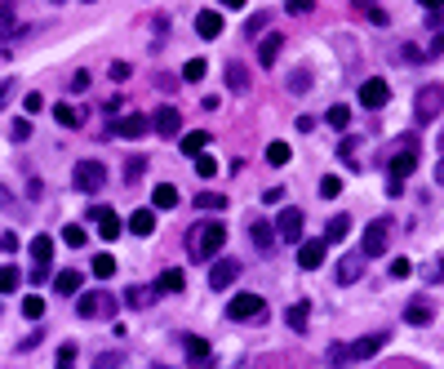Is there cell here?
<instances>
[{"label":"cell","mask_w":444,"mask_h":369,"mask_svg":"<svg viewBox=\"0 0 444 369\" xmlns=\"http://www.w3.org/2000/svg\"><path fill=\"white\" fill-rule=\"evenodd\" d=\"M222 241H227V227L218 223V218H209V223H195V227L187 231V254H191L195 263H209V258H218Z\"/></svg>","instance_id":"1"},{"label":"cell","mask_w":444,"mask_h":369,"mask_svg":"<svg viewBox=\"0 0 444 369\" xmlns=\"http://www.w3.org/2000/svg\"><path fill=\"white\" fill-rule=\"evenodd\" d=\"M382 343H387V334H365V338H355V343H347V347H329V365L369 360V356H377V351H382Z\"/></svg>","instance_id":"2"},{"label":"cell","mask_w":444,"mask_h":369,"mask_svg":"<svg viewBox=\"0 0 444 369\" xmlns=\"http://www.w3.org/2000/svg\"><path fill=\"white\" fill-rule=\"evenodd\" d=\"M440 111H444V85H440V80H431V85H422L418 98H414V121L418 125H431Z\"/></svg>","instance_id":"3"},{"label":"cell","mask_w":444,"mask_h":369,"mask_svg":"<svg viewBox=\"0 0 444 369\" xmlns=\"http://www.w3.org/2000/svg\"><path fill=\"white\" fill-rule=\"evenodd\" d=\"M227 316H232V321H249V325H258V321H267V303H262L258 294H236L232 303H227Z\"/></svg>","instance_id":"4"},{"label":"cell","mask_w":444,"mask_h":369,"mask_svg":"<svg viewBox=\"0 0 444 369\" xmlns=\"http://www.w3.org/2000/svg\"><path fill=\"white\" fill-rule=\"evenodd\" d=\"M76 312L85 316V321H111V316H116V298L103 294V290H98V294H85Z\"/></svg>","instance_id":"5"},{"label":"cell","mask_w":444,"mask_h":369,"mask_svg":"<svg viewBox=\"0 0 444 369\" xmlns=\"http://www.w3.org/2000/svg\"><path fill=\"white\" fill-rule=\"evenodd\" d=\"M72 182H76L80 192L98 196V192H103V182H107V170H103V165H93V160H80V165H76V174H72Z\"/></svg>","instance_id":"6"},{"label":"cell","mask_w":444,"mask_h":369,"mask_svg":"<svg viewBox=\"0 0 444 369\" xmlns=\"http://www.w3.org/2000/svg\"><path fill=\"white\" fill-rule=\"evenodd\" d=\"M387 223H382V218H373V223L365 227V245H360V254H365V258H377V254H382V249H387Z\"/></svg>","instance_id":"7"},{"label":"cell","mask_w":444,"mask_h":369,"mask_svg":"<svg viewBox=\"0 0 444 369\" xmlns=\"http://www.w3.org/2000/svg\"><path fill=\"white\" fill-rule=\"evenodd\" d=\"M275 236H280L285 245H298L302 241V209H285L280 223H275Z\"/></svg>","instance_id":"8"},{"label":"cell","mask_w":444,"mask_h":369,"mask_svg":"<svg viewBox=\"0 0 444 369\" xmlns=\"http://www.w3.org/2000/svg\"><path fill=\"white\" fill-rule=\"evenodd\" d=\"M89 218L98 223V236H103V241H116V236H120V218H116V209L93 205V209H89Z\"/></svg>","instance_id":"9"},{"label":"cell","mask_w":444,"mask_h":369,"mask_svg":"<svg viewBox=\"0 0 444 369\" xmlns=\"http://www.w3.org/2000/svg\"><path fill=\"white\" fill-rule=\"evenodd\" d=\"M387 98H391V89H387V80H365V85H360V103H365L369 111H377V107H387Z\"/></svg>","instance_id":"10"},{"label":"cell","mask_w":444,"mask_h":369,"mask_svg":"<svg viewBox=\"0 0 444 369\" xmlns=\"http://www.w3.org/2000/svg\"><path fill=\"white\" fill-rule=\"evenodd\" d=\"M152 125H156V133H160V138H173V133L183 129V116H178V107H169V103H164V107L152 116Z\"/></svg>","instance_id":"11"},{"label":"cell","mask_w":444,"mask_h":369,"mask_svg":"<svg viewBox=\"0 0 444 369\" xmlns=\"http://www.w3.org/2000/svg\"><path fill=\"white\" fill-rule=\"evenodd\" d=\"M236 276H240V263L236 258H218V263H213V272H209V285H213V290H227Z\"/></svg>","instance_id":"12"},{"label":"cell","mask_w":444,"mask_h":369,"mask_svg":"<svg viewBox=\"0 0 444 369\" xmlns=\"http://www.w3.org/2000/svg\"><path fill=\"white\" fill-rule=\"evenodd\" d=\"M324 236L320 241H307V245H298V267H302V272H311V267H320L324 263Z\"/></svg>","instance_id":"13"},{"label":"cell","mask_w":444,"mask_h":369,"mask_svg":"<svg viewBox=\"0 0 444 369\" xmlns=\"http://www.w3.org/2000/svg\"><path fill=\"white\" fill-rule=\"evenodd\" d=\"M111 129H116L120 138H142V133L152 129V121H147V116H138V111H134V116H120V121L111 125Z\"/></svg>","instance_id":"14"},{"label":"cell","mask_w":444,"mask_h":369,"mask_svg":"<svg viewBox=\"0 0 444 369\" xmlns=\"http://www.w3.org/2000/svg\"><path fill=\"white\" fill-rule=\"evenodd\" d=\"M195 31H200L205 40H218V36H222V13H218V9H205L200 18H195Z\"/></svg>","instance_id":"15"},{"label":"cell","mask_w":444,"mask_h":369,"mask_svg":"<svg viewBox=\"0 0 444 369\" xmlns=\"http://www.w3.org/2000/svg\"><path fill=\"white\" fill-rule=\"evenodd\" d=\"M404 321H409V325H431L436 312H431V303H426V298H414V303L404 307Z\"/></svg>","instance_id":"16"},{"label":"cell","mask_w":444,"mask_h":369,"mask_svg":"<svg viewBox=\"0 0 444 369\" xmlns=\"http://www.w3.org/2000/svg\"><path fill=\"white\" fill-rule=\"evenodd\" d=\"M280 49H285V36H280V31H271V36H262V45H258V62H267V67H271Z\"/></svg>","instance_id":"17"},{"label":"cell","mask_w":444,"mask_h":369,"mask_svg":"<svg viewBox=\"0 0 444 369\" xmlns=\"http://www.w3.org/2000/svg\"><path fill=\"white\" fill-rule=\"evenodd\" d=\"M351 236V214H334L324 227V241H347Z\"/></svg>","instance_id":"18"},{"label":"cell","mask_w":444,"mask_h":369,"mask_svg":"<svg viewBox=\"0 0 444 369\" xmlns=\"http://www.w3.org/2000/svg\"><path fill=\"white\" fill-rule=\"evenodd\" d=\"M54 121H58L62 129H80V125H85V111H80V107H67V103H58V107H54Z\"/></svg>","instance_id":"19"},{"label":"cell","mask_w":444,"mask_h":369,"mask_svg":"<svg viewBox=\"0 0 444 369\" xmlns=\"http://www.w3.org/2000/svg\"><path fill=\"white\" fill-rule=\"evenodd\" d=\"M129 231H134V236H152V231H156V214H152V209H134V218H129Z\"/></svg>","instance_id":"20"},{"label":"cell","mask_w":444,"mask_h":369,"mask_svg":"<svg viewBox=\"0 0 444 369\" xmlns=\"http://www.w3.org/2000/svg\"><path fill=\"white\" fill-rule=\"evenodd\" d=\"M360 263H365V254H347V258L338 263V280L342 285H355L360 280Z\"/></svg>","instance_id":"21"},{"label":"cell","mask_w":444,"mask_h":369,"mask_svg":"<svg viewBox=\"0 0 444 369\" xmlns=\"http://www.w3.org/2000/svg\"><path fill=\"white\" fill-rule=\"evenodd\" d=\"M125 303H129V307H152V303H156V290H152V285H129Z\"/></svg>","instance_id":"22"},{"label":"cell","mask_w":444,"mask_h":369,"mask_svg":"<svg viewBox=\"0 0 444 369\" xmlns=\"http://www.w3.org/2000/svg\"><path fill=\"white\" fill-rule=\"evenodd\" d=\"M209 147V129H191V133H183V152L187 156H200Z\"/></svg>","instance_id":"23"},{"label":"cell","mask_w":444,"mask_h":369,"mask_svg":"<svg viewBox=\"0 0 444 369\" xmlns=\"http://www.w3.org/2000/svg\"><path fill=\"white\" fill-rule=\"evenodd\" d=\"M18 9H13L9 5V0H5V5H0V36H18Z\"/></svg>","instance_id":"24"},{"label":"cell","mask_w":444,"mask_h":369,"mask_svg":"<svg viewBox=\"0 0 444 369\" xmlns=\"http://www.w3.org/2000/svg\"><path fill=\"white\" fill-rule=\"evenodd\" d=\"M152 205L156 209H173L178 205V187H173V182H160V187L152 192Z\"/></svg>","instance_id":"25"},{"label":"cell","mask_w":444,"mask_h":369,"mask_svg":"<svg viewBox=\"0 0 444 369\" xmlns=\"http://www.w3.org/2000/svg\"><path fill=\"white\" fill-rule=\"evenodd\" d=\"M227 89H232V94H244V89H249V72H244L240 62L227 67Z\"/></svg>","instance_id":"26"},{"label":"cell","mask_w":444,"mask_h":369,"mask_svg":"<svg viewBox=\"0 0 444 369\" xmlns=\"http://www.w3.org/2000/svg\"><path fill=\"white\" fill-rule=\"evenodd\" d=\"M178 290H183V272H173V267H169V272H160L156 294H178Z\"/></svg>","instance_id":"27"},{"label":"cell","mask_w":444,"mask_h":369,"mask_svg":"<svg viewBox=\"0 0 444 369\" xmlns=\"http://www.w3.org/2000/svg\"><path fill=\"white\" fill-rule=\"evenodd\" d=\"M80 280H85L80 272H67V267H62V276L54 280V290H58V294H80Z\"/></svg>","instance_id":"28"},{"label":"cell","mask_w":444,"mask_h":369,"mask_svg":"<svg viewBox=\"0 0 444 369\" xmlns=\"http://www.w3.org/2000/svg\"><path fill=\"white\" fill-rule=\"evenodd\" d=\"M285 321H289L293 334H307V303H293V307L285 312Z\"/></svg>","instance_id":"29"},{"label":"cell","mask_w":444,"mask_h":369,"mask_svg":"<svg viewBox=\"0 0 444 369\" xmlns=\"http://www.w3.org/2000/svg\"><path fill=\"white\" fill-rule=\"evenodd\" d=\"M351 5H355L360 13H369V23H373V27H387V9H377L373 0H351Z\"/></svg>","instance_id":"30"},{"label":"cell","mask_w":444,"mask_h":369,"mask_svg":"<svg viewBox=\"0 0 444 369\" xmlns=\"http://www.w3.org/2000/svg\"><path fill=\"white\" fill-rule=\"evenodd\" d=\"M191 160H195V165H191V170H195V174H200V178H213V174H218V160H213V156H209V147H205V152H200V156H191Z\"/></svg>","instance_id":"31"},{"label":"cell","mask_w":444,"mask_h":369,"mask_svg":"<svg viewBox=\"0 0 444 369\" xmlns=\"http://www.w3.org/2000/svg\"><path fill=\"white\" fill-rule=\"evenodd\" d=\"M49 258H54V241L36 236V241H31V263H49Z\"/></svg>","instance_id":"32"},{"label":"cell","mask_w":444,"mask_h":369,"mask_svg":"<svg viewBox=\"0 0 444 369\" xmlns=\"http://www.w3.org/2000/svg\"><path fill=\"white\" fill-rule=\"evenodd\" d=\"M93 276H98V280H111V276H116V258H111V254H98V258H93Z\"/></svg>","instance_id":"33"},{"label":"cell","mask_w":444,"mask_h":369,"mask_svg":"<svg viewBox=\"0 0 444 369\" xmlns=\"http://www.w3.org/2000/svg\"><path fill=\"white\" fill-rule=\"evenodd\" d=\"M23 285V276H18V267H0V294H13Z\"/></svg>","instance_id":"34"},{"label":"cell","mask_w":444,"mask_h":369,"mask_svg":"<svg viewBox=\"0 0 444 369\" xmlns=\"http://www.w3.org/2000/svg\"><path fill=\"white\" fill-rule=\"evenodd\" d=\"M254 245H258V249H262V254H267V249H271V245H275V231H271V227H267V223H254Z\"/></svg>","instance_id":"35"},{"label":"cell","mask_w":444,"mask_h":369,"mask_svg":"<svg viewBox=\"0 0 444 369\" xmlns=\"http://www.w3.org/2000/svg\"><path fill=\"white\" fill-rule=\"evenodd\" d=\"M289 156H293V152H289V143H280V138L267 143V160H271V165H289Z\"/></svg>","instance_id":"36"},{"label":"cell","mask_w":444,"mask_h":369,"mask_svg":"<svg viewBox=\"0 0 444 369\" xmlns=\"http://www.w3.org/2000/svg\"><path fill=\"white\" fill-rule=\"evenodd\" d=\"M183 343H187V360H195V365L209 360V343L205 338H183Z\"/></svg>","instance_id":"37"},{"label":"cell","mask_w":444,"mask_h":369,"mask_svg":"<svg viewBox=\"0 0 444 369\" xmlns=\"http://www.w3.org/2000/svg\"><path fill=\"white\" fill-rule=\"evenodd\" d=\"M324 121L334 125V129H347V125H351V111H347V107L338 103V107H329V111H324Z\"/></svg>","instance_id":"38"},{"label":"cell","mask_w":444,"mask_h":369,"mask_svg":"<svg viewBox=\"0 0 444 369\" xmlns=\"http://www.w3.org/2000/svg\"><path fill=\"white\" fill-rule=\"evenodd\" d=\"M195 205L218 214V209H227V196H218V192H200V196H195Z\"/></svg>","instance_id":"39"},{"label":"cell","mask_w":444,"mask_h":369,"mask_svg":"<svg viewBox=\"0 0 444 369\" xmlns=\"http://www.w3.org/2000/svg\"><path fill=\"white\" fill-rule=\"evenodd\" d=\"M205 72H209V62H205V58H191V62L183 67V80H205Z\"/></svg>","instance_id":"40"},{"label":"cell","mask_w":444,"mask_h":369,"mask_svg":"<svg viewBox=\"0 0 444 369\" xmlns=\"http://www.w3.org/2000/svg\"><path fill=\"white\" fill-rule=\"evenodd\" d=\"M23 316H27V321H40V316H45V303H40L36 294H27V303H23Z\"/></svg>","instance_id":"41"},{"label":"cell","mask_w":444,"mask_h":369,"mask_svg":"<svg viewBox=\"0 0 444 369\" xmlns=\"http://www.w3.org/2000/svg\"><path fill=\"white\" fill-rule=\"evenodd\" d=\"M62 241H67L72 249H80V245H85V227H76V223H72V227H62Z\"/></svg>","instance_id":"42"},{"label":"cell","mask_w":444,"mask_h":369,"mask_svg":"<svg viewBox=\"0 0 444 369\" xmlns=\"http://www.w3.org/2000/svg\"><path fill=\"white\" fill-rule=\"evenodd\" d=\"M285 9L293 13V18H302V13H311V9H316V0H285Z\"/></svg>","instance_id":"43"},{"label":"cell","mask_w":444,"mask_h":369,"mask_svg":"<svg viewBox=\"0 0 444 369\" xmlns=\"http://www.w3.org/2000/svg\"><path fill=\"white\" fill-rule=\"evenodd\" d=\"M18 94V80H0V111L9 107V98Z\"/></svg>","instance_id":"44"},{"label":"cell","mask_w":444,"mask_h":369,"mask_svg":"<svg viewBox=\"0 0 444 369\" xmlns=\"http://www.w3.org/2000/svg\"><path fill=\"white\" fill-rule=\"evenodd\" d=\"M409 272H414V263H409V258H391V276H396V280H404Z\"/></svg>","instance_id":"45"},{"label":"cell","mask_w":444,"mask_h":369,"mask_svg":"<svg viewBox=\"0 0 444 369\" xmlns=\"http://www.w3.org/2000/svg\"><path fill=\"white\" fill-rule=\"evenodd\" d=\"M23 107H27V116H36V111H45V98L40 94H23Z\"/></svg>","instance_id":"46"},{"label":"cell","mask_w":444,"mask_h":369,"mask_svg":"<svg viewBox=\"0 0 444 369\" xmlns=\"http://www.w3.org/2000/svg\"><path fill=\"white\" fill-rule=\"evenodd\" d=\"M142 174H147V160H129V165H125V178H129V182H138Z\"/></svg>","instance_id":"47"},{"label":"cell","mask_w":444,"mask_h":369,"mask_svg":"<svg viewBox=\"0 0 444 369\" xmlns=\"http://www.w3.org/2000/svg\"><path fill=\"white\" fill-rule=\"evenodd\" d=\"M307 85H311V76H307V72H293V76H289V89H293V94H302Z\"/></svg>","instance_id":"48"},{"label":"cell","mask_w":444,"mask_h":369,"mask_svg":"<svg viewBox=\"0 0 444 369\" xmlns=\"http://www.w3.org/2000/svg\"><path fill=\"white\" fill-rule=\"evenodd\" d=\"M342 192V182L334 178V174H329V178H320V196H338Z\"/></svg>","instance_id":"49"},{"label":"cell","mask_w":444,"mask_h":369,"mask_svg":"<svg viewBox=\"0 0 444 369\" xmlns=\"http://www.w3.org/2000/svg\"><path fill=\"white\" fill-rule=\"evenodd\" d=\"M400 62H422V49L418 45H400Z\"/></svg>","instance_id":"50"},{"label":"cell","mask_w":444,"mask_h":369,"mask_svg":"<svg viewBox=\"0 0 444 369\" xmlns=\"http://www.w3.org/2000/svg\"><path fill=\"white\" fill-rule=\"evenodd\" d=\"M76 360V343H62L58 347V365H72Z\"/></svg>","instance_id":"51"},{"label":"cell","mask_w":444,"mask_h":369,"mask_svg":"<svg viewBox=\"0 0 444 369\" xmlns=\"http://www.w3.org/2000/svg\"><path fill=\"white\" fill-rule=\"evenodd\" d=\"M31 138V121H18L13 125V143H27Z\"/></svg>","instance_id":"52"},{"label":"cell","mask_w":444,"mask_h":369,"mask_svg":"<svg viewBox=\"0 0 444 369\" xmlns=\"http://www.w3.org/2000/svg\"><path fill=\"white\" fill-rule=\"evenodd\" d=\"M98 365H125V351H103V356H98Z\"/></svg>","instance_id":"53"},{"label":"cell","mask_w":444,"mask_h":369,"mask_svg":"<svg viewBox=\"0 0 444 369\" xmlns=\"http://www.w3.org/2000/svg\"><path fill=\"white\" fill-rule=\"evenodd\" d=\"M262 23H267V13H254V18L244 23V31H249V36H258V31H262Z\"/></svg>","instance_id":"54"},{"label":"cell","mask_w":444,"mask_h":369,"mask_svg":"<svg viewBox=\"0 0 444 369\" xmlns=\"http://www.w3.org/2000/svg\"><path fill=\"white\" fill-rule=\"evenodd\" d=\"M72 89L85 94V89H89V72H76V76H72Z\"/></svg>","instance_id":"55"},{"label":"cell","mask_w":444,"mask_h":369,"mask_svg":"<svg viewBox=\"0 0 444 369\" xmlns=\"http://www.w3.org/2000/svg\"><path fill=\"white\" fill-rule=\"evenodd\" d=\"M129 76V62H111V80H125Z\"/></svg>","instance_id":"56"},{"label":"cell","mask_w":444,"mask_h":369,"mask_svg":"<svg viewBox=\"0 0 444 369\" xmlns=\"http://www.w3.org/2000/svg\"><path fill=\"white\" fill-rule=\"evenodd\" d=\"M218 5H222V9H244L249 0H218Z\"/></svg>","instance_id":"57"},{"label":"cell","mask_w":444,"mask_h":369,"mask_svg":"<svg viewBox=\"0 0 444 369\" xmlns=\"http://www.w3.org/2000/svg\"><path fill=\"white\" fill-rule=\"evenodd\" d=\"M426 276H431V280H444V258H440V263H436V267H431Z\"/></svg>","instance_id":"58"},{"label":"cell","mask_w":444,"mask_h":369,"mask_svg":"<svg viewBox=\"0 0 444 369\" xmlns=\"http://www.w3.org/2000/svg\"><path fill=\"white\" fill-rule=\"evenodd\" d=\"M418 5H422L426 13H431V9H440V5H444V0H418Z\"/></svg>","instance_id":"59"},{"label":"cell","mask_w":444,"mask_h":369,"mask_svg":"<svg viewBox=\"0 0 444 369\" xmlns=\"http://www.w3.org/2000/svg\"><path fill=\"white\" fill-rule=\"evenodd\" d=\"M0 209H9V192L5 187H0Z\"/></svg>","instance_id":"60"},{"label":"cell","mask_w":444,"mask_h":369,"mask_svg":"<svg viewBox=\"0 0 444 369\" xmlns=\"http://www.w3.org/2000/svg\"><path fill=\"white\" fill-rule=\"evenodd\" d=\"M436 178H440V182H444V160H440V170H436Z\"/></svg>","instance_id":"61"},{"label":"cell","mask_w":444,"mask_h":369,"mask_svg":"<svg viewBox=\"0 0 444 369\" xmlns=\"http://www.w3.org/2000/svg\"><path fill=\"white\" fill-rule=\"evenodd\" d=\"M54 5H58V0H54Z\"/></svg>","instance_id":"62"}]
</instances>
